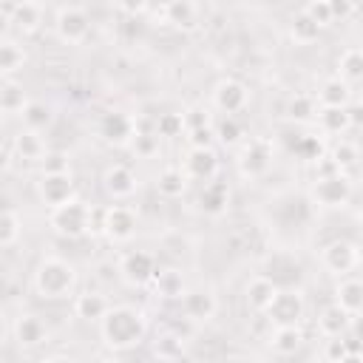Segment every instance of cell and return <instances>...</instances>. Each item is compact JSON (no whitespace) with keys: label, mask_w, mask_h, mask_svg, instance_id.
<instances>
[{"label":"cell","mask_w":363,"mask_h":363,"mask_svg":"<svg viewBox=\"0 0 363 363\" xmlns=\"http://www.w3.org/2000/svg\"><path fill=\"white\" fill-rule=\"evenodd\" d=\"M11 150L20 156V159H26V162H37L40 164V159L45 156V139L40 136V130H28V128H23L17 136H14V142H11Z\"/></svg>","instance_id":"f1b7e54d"},{"label":"cell","mask_w":363,"mask_h":363,"mask_svg":"<svg viewBox=\"0 0 363 363\" xmlns=\"http://www.w3.org/2000/svg\"><path fill=\"white\" fill-rule=\"evenodd\" d=\"M31 3H37V6H43V9H45V6H51L54 0H31Z\"/></svg>","instance_id":"816d5d0a"},{"label":"cell","mask_w":363,"mask_h":363,"mask_svg":"<svg viewBox=\"0 0 363 363\" xmlns=\"http://www.w3.org/2000/svg\"><path fill=\"white\" fill-rule=\"evenodd\" d=\"M20 119H23V128L43 133L54 122V108L48 102H43V99H28L23 105V111H20Z\"/></svg>","instance_id":"f546056e"},{"label":"cell","mask_w":363,"mask_h":363,"mask_svg":"<svg viewBox=\"0 0 363 363\" xmlns=\"http://www.w3.org/2000/svg\"><path fill=\"white\" fill-rule=\"evenodd\" d=\"M150 286H153L156 298L179 301V298H182V292L187 289V281H184L182 269H176V267H159V269H156V275H153V281H150Z\"/></svg>","instance_id":"cb8c5ba5"},{"label":"cell","mask_w":363,"mask_h":363,"mask_svg":"<svg viewBox=\"0 0 363 363\" xmlns=\"http://www.w3.org/2000/svg\"><path fill=\"white\" fill-rule=\"evenodd\" d=\"M147 3H150V0H116V9H119L122 14H128V17H139V14L147 9Z\"/></svg>","instance_id":"c3c4849f"},{"label":"cell","mask_w":363,"mask_h":363,"mask_svg":"<svg viewBox=\"0 0 363 363\" xmlns=\"http://www.w3.org/2000/svg\"><path fill=\"white\" fill-rule=\"evenodd\" d=\"M48 227H51L54 235L77 241V238L88 235L96 227V210L74 196V199H68V201H62V204L48 210Z\"/></svg>","instance_id":"3957f363"},{"label":"cell","mask_w":363,"mask_h":363,"mask_svg":"<svg viewBox=\"0 0 363 363\" xmlns=\"http://www.w3.org/2000/svg\"><path fill=\"white\" fill-rule=\"evenodd\" d=\"M159 269V258L150 250H128L116 261V275L122 278L125 286L130 289H145L150 286L153 275Z\"/></svg>","instance_id":"52a82bcc"},{"label":"cell","mask_w":363,"mask_h":363,"mask_svg":"<svg viewBox=\"0 0 363 363\" xmlns=\"http://www.w3.org/2000/svg\"><path fill=\"white\" fill-rule=\"evenodd\" d=\"M303 11H306V14H309L320 28L332 26V11H329V3H326V0H306Z\"/></svg>","instance_id":"f6af8a7d"},{"label":"cell","mask_w":363,"mask_h":363,"mask_svg":"<svg viewBox=\"0 0 363 363\" xmlns=\"http://www.w3.org/2000/svg\"><path fill=\"white\" fill-rule=\"evenodd\" d=\"M315 111H318V102H315L312 94H295L286 102V116L292 122H312L315 119Z\"/></svg>","instance_id":"8d00e7d4"},{"label":"cell","mask_w":363,"mask_h":363,"mask_svg":"<svg viewBox=\"0 0 363 363\" xmlns=\"http://www.w3.org/2000/svg\"><path fill=\"white\" fill-rule=\"evenodd\" d=\"M354 320H357V318H352L346 309H340V306L332 301V303H326V306L318 312L315 329L320 332V337H337V335H349V329H352Z\"/></svg>","instance_id":"d6986e66"},{"label":"cell","mask_w":363,"mask_h":363,"mask_svg":"<svg viewBox=\"0 0 363 363\" xmlns=\"http://www.w3.org/2000/svg\"><path fill=\"white\" fill-rule=\"evenodd\" d=\"M187 145H213V128H199V130H187L184 133Z\"/></svg>","instance_id":"681fc988"},{"label":"cell","mask_w":363,"mask_h":363,"mask_svg":"<svg viewBox=\"0 0 363 363\" xmlns=\"http://www.w3.org/2000/svg\"><path fill=\"white\" fill-rule=\"evenodd\" d=\"M77 267L62 255H43L31 269V289L43 301H65L77 292Z\"/></svg>","instance_id":"7a4b0ae2"},{"label":"cell","mask_w":363,"mask_h":363,"mask_svg":"<svg viewBox=\"0 0 363 363\" xmlns=\"http://www.w3.org/2000/svg\"><path fill=\"white\" fill-rule=\"evenodd\" d=\"M71 170V156L62 150H45V156L40 159V173H62Z\"/></svg>","instance_id":"ee69618b"},{"label":"cell","mask_w":363,"mask_h":363,"mask_svg":"<svg viewBox=\"0 0 363 363\" xmlns=\"http://www.w3.org/2000/svg\"><path fill=\"white\" fill-rule=\"evenodd\" d=\"M34 193L40 199V204L45 210L68 201L77 196V184H74V176L71 170H62V173H40V179L34 182Z\"/></svg>","instance_id":"7c38bea8"},{"label":"cell","mask_w":363,"mask_h":363,"mask_svg":"<svg viewBox=\"0 0 363 363\" xmlns=\"http://www.w3.org/2000/svg\"><path fill=\"white\" fill-rule=\"evenodd\" d=\"M108 306H111V301H108V295L99 292V289L74 292V303H71L74 315H77L79 320H88V323H96V320L108 312Z\"/></svg>","instance_id":"7402d4cb"},{"label":"cell","mask_w":363,"mask_h":363,"mask_svg":"<svg viewBox=\"0 0 363 363\" xmlns=\"http://www.w3.org/2000/svg\"><path fill=\"white\" fill-rule=\"evenodd\" d=\"M26 60H28V54H26V48L20 45V43H14V40H0V77H11V74H17L23 65H26Z\"/></svg>","instance_id":"d590c367"},{"label":"cell","mask_w":363,"mask_h":363,"mask_svg":"<svg viewBox=\"0 0 363 363\" xmlns=\"http://www.w3.org/2000/svg\"><path fill=\"white\" fill-rule=\"evenodd\" d=\"M164 11V20L173 26V28H182V31H190V28H196V23H199V9L190 3V0H176V3H170L167 9H162Z\"/></svg>","instance_id":"d6a6232c"},{"label":"cell","mask_w":363,"mask_h":363,"mask_svg":"<svg viewBox=\"0 0 363 363\" xmlns=\"http://www.w3.org/2000/svg\"><path fill=\"white\" fill-rule=\"evenodd\" d=\"M11 26L20 31V34H37L43 28V6L31 3V0H20L11 11Z\"/></svg>","instance_id":"484cf974"},{"label":"cell","mask_w":363,"mask_h":363,"mask_svg":"<svg viewBox=\"0 0 363 363\" xmlns=\"http://www.w3.org/2000/svg\"><path fill=\"white\" fill-rule=\"evenodd\" d=\"M182 119H184V133H187V130H199V128H213L210 111H207V108H199V105L182 111ZM184 133H182V136H184Z\"/></svg>","instance_id":"7bdbcfd3"},{"label":"cell","mask_w":363,"mask_h":363,"mask_svg":"<svg viewBox=\"0 0 363 363\" xmlns=\"http://www.w3.org/2000/svg\"><path fill=\"white\" fill-rule=\"evenodd\" d=\"M312 122H318V130L323 136H343L354 125V113L349 108H326V105H318Z\"/></svg>","instance_id":"603a6c76"},{"label":"cell","mask_w":363,"mask_h":363,"mask_svg":"<svg viewBox=\"0 0 363 363\" xmlns=\"http://www.w3.org/2000/svg\"><path fill=\"white\" fill-rule=\"evenodd\" d=\"M218 153L213 145H187V153L182 159V170L190 182H207L218 176Z\"/></svg>","instance_id":"5bb4252c"},{"label":"cell","mask_w":363,"mask_h":363,"mask_svg":"<svg viewBox=\"0 0 363 363\" xmlns=\"http://www.w3.org/2000/svg\"><path fill=\"white\" fill-rule=\"evenodd\" d=\"M227 207H230V187H227V182H221V179H207V182H201V190H199V210L207 213V216H213V218H218V216L227 213Z\"/></svg>","instance_id":"ac0fdd59"},{"label":"cell","mask_w":363,"mask_h":363,"mask_svg":"<svg viewBox=\"0 0 363 363\" xmlns=\"http://www.w3.org/2000/svg\"><path fill=\"white\" fill-rule=\"evenodd\" d=\"M213 139H218L227 147H235L244 142V125L233 113H221V119L213 122Z\"/></svg>","instance_id":"1f68e13d"},{"label":"cell","mask_w":363,"mask_h":363,"mask_svg":"<svg viewBox=\"0 0 363 363\" xmlns=\"http://www.w3.org/2000/svg\"><path fill=\"white\" fill-rule=\"evenodd\" d=\"M102 190H105V196L113 199V201H128L130 196H136L139 179H136L133 167H128V164H122V162H113V164H108L105 173H102Z\"/></svg>","instance_id":"2e32d148"},{"label":"cell","mask_w":363,"mask_h":363,"mask_svg":"<svg viewBox=\"0 0 363 363\" xmlns=\"http://www.w3.org/2000/svg\"><path fill=\"white\" fill-rule=\"evenodd\" d=\"M11 337H14V343L20 349L31 352V349H40V346H45L51 340V329H48V323L40 315L20 312L14 318V323H11Z\"/></svg>","instance_id":"9a60e30c"},{"label":"cell","mask_w":363,"mask_h":363,"mask_svg":"<svg viewBox=\"0 0 363 363\" xmlns=\"http://www.w3.org/2000/svg\"><path fill=\"white\" fill-rule=\"evenodd\" d=\"M320 26L301 9L295 17H292V23H289V37H292V43L295 45H312L318 37H320Z\"/></svg>","instance_id":"e575fe53"},{"label":"cell","mask_w":363,"mask_h":363,"mask_svg":"<svg viewBox=\"0 0 363 363\" xmlns=\"http://www.w3.org/2000/svg\"><path fill=\"white\" fill-rule=\"evenodd\" d=\"M329 159H332V164H335L340 173H349V170H354V167H357L360 153H357V145H354V142L340 139V142L335 145V150L329 153Z\"/></svg>","instance_id":"74e56055"},{"label":"cell","mask_w":363,"mask_h":363,"mask_svg":"<svg viewBox=\"0 0 363 363\" xmlns=\"http://www.w3.org/2000/svg\"><path fill=\"white\" fill-rule=\"evenodd\" d=\"M20 233H23V221L14 210L9 207H0V247H11L20 241Z\"/></svg>","instance_id":"f35d334b"},{"label":"cell","mask_w":363,"mask_h":363,"mask_svg":"<svg viewBox=\"0 0 363 363\" xmlns=\"http://www.w3.org/2000/svg\"><path fill=\"white\" fill-rule=\"evenodd\" d=\"M303 340H306V335L301 326H272V332L267 335V346L281 357L295 354L303 346Z\"/></svg>","instance_id":"d4e9b609"},{"label":"cell","mask_w":363,"mask_h":363,"mask_svg":"<svg viewBox=\"0 0 363 363\" xmlns=\"http://www.w3.org/2000/svg\"><path fill=\"white\" fill-rule=\"evenodd\" d=\"M156 3H159L162 9H167V6H170V3H176V0H156Z\"/></svg>","instance_id":"f5cc1de1"},{"label":"cell","mask_w":363,"mask_h":363,"mask_svg":"<svg viewBox=\"0 0 363 363\" xmlns=\"http://www.w3.org/2000/svg\"><path fill=\"white\" fill-rule=\"evenodd\" d=\"M54 31L65 45H82L91 34V17L79 6H62L54 17Z\"/></svg>","instance_id":"4fadbf2b"},{"label":"cell","mask_w":363,"mask_h":363,"mask_svg":"<svg viewBox=\"0 0 363 363\" xmlns=\"http://www.w3.org/2000/svg\"><path fill=\"white\" fill-rule=\"evenodd\" d=\"M320 267L329 275H349L360 267V247L357 241H346V238H335L329 244L320 247Z\"/></svg>","instance_id":"30bf717a"},{"label":"cell","mask_w":363,"mask_h":363,"mask_svg":"<svg viewBox=\"0 0 363 363\" xmlns=\"http://www.w3.org/2000/svg\"><path fill=\"white\" fill-rule=\"evenodd\" d=\"M309 199H312L315 207H326V210L346 207L349 199H352V179L346 173H340V170L320 173L309 184Z\"/></svg>","instance_id":"5b68a950"},{"label":"cell","mask_w":363,"mask_h":363,"mask_svg":"<svg viewBox=\"0 0 363 363\" xmlns=\"http://www.w3.org/2000/svg\"><path fill=\"white\" fill-rule=\"evenodd\" d=\"M275 292H278V284H275L272 278H267L264 272L252 275V278L247 281V286H244L247 309L255 312V315H264V309L269 306V301L275 298Z\"/></svg>","instance_id":"ffe728a7"},{"label":"cell","mask_w":363,"mask_h":363,"mask_svg":"<svg viewBox=\"0 0 363 363\" xmlns=\"http://www.w3.org/2000/svg\"><path fill=\"white\" fill-rule=\"evenodd\" d=\"M187 176H184V170L182 167H173V164H167V167H162L159 173H156V193L162 196V199H182L184 193H187Z\"/></svg>","instance_id":"83f0119b"},{"label":"cell","mask_w":363,"mask_h":363,"mask_svg":"<svg viewBox=\"0 0 363 363\" xmlns=\"http://www.w3.org/2000/svg\"><path fill=\"white\" fill-rule=\"evenodd\" d=\"M269 326H301L306 318V298L301 286H278L275 298L264 309Z\"/></svg>","instance_id":"277c9868"},{"label":"cell","mask_w":363,"mask_h":363,"mask_svg":"<svg viewBox=\"0 0 363 363\" xmlns=\"http://www.w3.org/2000/svg\"><path fill=\"white\" fill-rule=\"evenodd\" d=\"M179 306H182V315L187 323L193 326H204L210 323L216 315H218V295L204 286V284H196V286H187L179 298Z\"/></svg>","instance_id":"9c48e42d"},{"label":"cell","mask_w":363,"mask_h":363,"mask_svg":"<svg viewBox=\"0 0 363 363\" xmlns=\"http://www.w3.org/2000/svg\"><path fill=\"white\" fill-rule=\"evenodd\" d=\"M335 77H340L346 85H357L360 79H363V51L357 48V45H349L340 57H337V74Z\"/></svg>","instance_id":"4dcf8cb0"},{"label":"cell","mask_w":363,"mask_h":363,"mask_svg":"<svg viewBox=\"0 0 363 363\" xmlns=\"http://www.w3.org/2000/svg\"><path fill=\"white\" fill-rule=\"evenodd\" d=\"M332 301H335L340 309H346L352 318H357L360 309H363V284H360V278H357L354 272L340 275L337 284H335V298H332Z\"/></svg>","instance_id":"44dd1931"},{"label":"cell","mask_w":363,"mask_h":363,"mask_svg":"<svg viewBox=\"0 0 363 363\" xmlns=\"http://www.w3.org/2000/svg\"><path fill=\"white\" fill-rule=\"evenodd\" d=\"M9 28H11V17H9V11L0 9V40L9 37Z\"/></svg>","instance_id":"f907efd6"},{"label":"cell","mask_w":363,"mask_h":363,"mask_svg":"<svg viewBox=\"0 0 363 363\" xmlns=\"http://www.w3.org/2000/svg\"><path fill=\"white\" fill-rule=\"evenodd\" d=\"M99 326V337L108 349L113 352H128L139 343H145L147 337V315L139 309V306H130V303H111L108 312L96 320Z\"/></svg>","instance_id":"6da1fadb"},{"label":"cell","mask_w":363,"mask_h":363,"mask_svg":"<svg viewBox=\"0 0 363 363\" xmlns=\"http://www.w3.org/2000/svg\"><path fill=\"white\" fill-rule=\"evenodd\" d=\"M272 159H275V150H272L269 139H261V136L244 139L241 147H238V156H235L238 176L241 179H261V176L269 173Z\"/></svg>","instance_id":"ba28073f"},{"label":"cell","mask_w":363,"mask_h":363,"mask_svg":"<svg viewBox=\"0 0 363 363\" xmlns=\"http://www.w3.org/2000/svg\"><path fill=\"white\" fill-rule=\"evenodd\" d=\"M153 354L162 357V360H179L184 354V337L182 335H173V332L162 335L156 340V346H153Z\"/></svg>","instance_id":"b9f144b4"},{"label":"cell","mask_w":363,"mask_h":363,"mask_svg":"<svg viewBox=\"0 0 363 363\" xmlns=\"http://www.w3.org/2000/svg\"><path fill=\"white\" fill-rule=\"evenodd\" d=\"M153 130H156L159 139H176V136L184 133V119H182V113H176V111L159 113L156 122H153Z\"/></svg>","instance_id":"ab89813d"},{"label":"cell","mask_w":363,"mask_h":363,"mask_svg":"<svg viewBox=\"0 0 363 363\" xmlns=\"http://www.w3.org/2000/svg\"><path fill=\"white\" fill-rule=\"evenodd\" d=\"M96 216H99L96 227L113 244H128L136 235V230H139V213L130 204H108Z\"/></svg>","instance_id":"8992f818"},{"label":"cell","mask_w":363,"mask_h":363,"mask_svg":"<svg viewBox=\"0 0 363 363\" xmlns=\"http://www.w3.org/2000/svg\"><path fill=\"white\" fill-rule=\"evenodd\" d=\"M295 147H298L301 159H306V162H315V159L323 156V142H320L318 136H301Z\"/></svg>","instance_id":"bcb514c9"},{"label":"cell","mask_w":363,"mask_h":363,"mask_svg":"<svg viewBox=\"0 0 363 363\" xmlns=\"http://www.w3.org/2000/svg\"><path fill=\"white\" fill-rule=\"evenodd\" d=\"M130 150L136 153V156H142V159H150V156H156L159 153V136H156V130H139L136 128V133L130 136Z\"/></svg>","instance_id":"60d3db41"},{"label":"cell","mask_w":363,"mask_h":363,"mask_svg":"<svg viewBox=\"0 0 363 363\" xmlns=\"http://www.w3.org/2000/svg\"><path fill=\"white\" fill-rule=\"evenodd\" d=\"M329 3V11H332V23L335 20H346V17H352L357 9L352 6V0H326Z\"/></svg>","instance_id":"7dc6e473"},{"label":"cell","mask_w":363,"mask_h":363,"mask_svg":"<svg viewBox=\"0 0 363 363\" xmlns=\"http://www.w3.org/2000/svg\"><path fill=\"white\" fill-rule=\"evenodd\" d=\"M26 102V88L11 77H0V113H20Z\"/></svg>","instance_id":"836d02e7"},{"label":"cell","mask_w":363,"mask_h":363,"mask_svg":"<svg viewBox=\"0 0 363 363\" xmlns=\"http://www.w3.org/2000/svg\"><path fill=\"white\" fill-rule=\"evenodd\" d=\"M210 105L218 111V113H233L238 116L247 105H250V88L235 79V77H221L213 91H210Z\"/></svg>","instance_id":"8fae6325"},{"label":"cell","mask_w":363,"mask_h":363,"mask_svg":"<svg viewBox=\"0 0 363 363\" xmlns=\"http://www.w3.org/2000/svg\"><path fill=\"white\" fill-rule=\"evenodd\" d=\"M315 102L318 105H326V108H349L352 102V85H346L340 77H329L320 82L318 94H315Z\"/></svg>","instance_id":"4316f807"},{"label":"cell","mask_w":363,"mask_h":363,"mask_svg":"<svg viewBox=\"0 0 363 363\" xmlns=\"http://www.w3.org/2000/svg\"><path fill=\"white\" fill-rule=\"evenodd\" d=\"M96 133L108 142V145H128L130 136L136 133V119L125 111H105L99 116V125H96Z\"/></svg>","instance_id":"e0dca14e"}]
</instances>
